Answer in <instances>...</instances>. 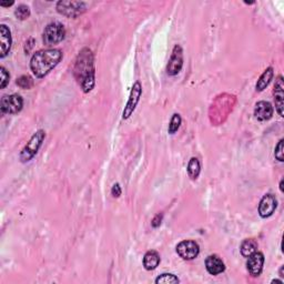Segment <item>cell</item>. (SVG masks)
Instances as JSON below:
<instances>
[{"label": "cell", "mask_w": 284, "mask_h": 284, "mask_svg": "<svg viewBox=\"0 0 284 284\" xmlns=\"http://www.w3.org/2000/svg\"><path fill=\"white\" fill-rule=\"evenodd\" d=\"M273 76H274V70L272 67H269V68L264 70V72L261 74V77L259 78V80L255 85L256 91H263V90L270 85Z\"/></svg>", "instance_id": "cell-17"}, {"label": "cell", "mask_w": 284, "mask_h": 284, "mask_svg": "<svg viewBox=\"0 0 284 284\" xmlns=\"http://www.w3.org/2000/svg\"><path fill=\"white\" fill-rule=\"evenodd\" d=\"M141 96H142V86L139 81H137L132 86V89H131V92H130L128 102L124 106V112H122V119L127 120L132 116V113L135 112V110H136L137 105L139 104Z\"/></svg>", "instance_id": "cell-6"}, {"label": "cell", "mask_w": 284, "mask_h": 284, "mask_svg": "<svg viewBox=\"0 0 284 284\" xmlns=\"http://www.w3.org/2000/svg\"><path fill=\"white\" fill-rule=\"evenodd\" d=\"M0 73H1V80H0V88L5 89L6 86L9 84V79H10V74L8 71L6 70L5 67H1L0 68Z\"/></svg>", "instance_id": "cell-25"}, {"label": "cell", "mask_w": 284, "mask_h": 284, "mask_svg": "<svg viewBox=\"0 0 284 284\" xmlns=\"http://www.w3.org/2000/svg\"><path fill=\"white\" fill-rule=\"evenodd\" d=\"M273 96L275 100V109L279 113L280 117H283V109H284V84L283 77L279 76L275 80Z\"/></svg>", "instance_id": "cell-12"}, {"label": "cell", "mask_w": 284, "mask_h": 284, "mask_svg": "<svg viewBox=\"0 0 284 284\" xmlns=\"http://www.w3.org/2000/svg\"><path fill=\"white\" fill-rule=\"evenodd\" d=\"M283 144H284V140L281 139L279 141V143L277 144V147H275V150H274L275 159L280 161V162H283L284 161V152H283L284 145Z\"/></svg>", "instance_id": "cell-24"}, {"label": "cell", "mask_w": 284, "mask_h": 284, "mask_svg": "<svg viewBox=\"0 0 284 284\" xmlns=\"http://www.w3.org/2000/svg\"><path fill=\"white\" fill-rule=\"evenodd\" d=\"M273 106L267 101H260L255 105L254 117L259 121H267L273 116Z\"/></svg>", "instance_id": "cell-13"}, {"label": "cell", "mask_w": 284, "mask_h": 284, "mask_svg": "<svg viewBox=\"0 0 284 284\" xmlns=\"http://www.w3.org/2000/svg\"><path fill=\"white\" fill-rule=\"evenodd\" d=\"M181 122H182V119H181V116L179 113H175L171 118L170 124H169V129L168 131L170 135H175V133L179 130Z\"/></svg>", "instance_id": "cell-20"}, {"label": "cell", "mask_w": 284, "mask_h": 284, "mask_svg": "<svg viewBox=\"0 0 284 284\" xmlns=\"http://www.w3.org/2000/svg\"><path fill=\"white\" fill-rule=\"evenodd\" d=\"M271 283H280V284H283L282 280H272Z\"/></svg>", "instance_id": "cell-29"}, {"label": "cell", "mask_w": 284, "mask_h": 284, "mask_svg": "<svg viewBox=\"0 0 284 284\" xmlns=\"http://www.w3.org/2000/svg\"><path fill=\"white\" fill-rule=\"evenodd\" d=\"M179 282H180V280L178 279V277H176L175 274H171V273H163L156 279L157 284H160V283L170 284V283H179Z\"/></svg>", "instance_id": "cell-22"}, {"label": "cell", "mask_w": 284, "mask_h": 284, "mask_svg": "<svg viewBox=\"0 0 284 284\" xmlns=\"http://www.w3.org/2000/svg\"><path fill=\"white\" fill-rule=\"evenodd\" d=\"M121 187H120V184L119 183H116V184H113V187L111 189V195L114 196V198H119V196L121 195Z\"/></svg>", "instance_id": "cell-26"}, {"label": "cell", "mask_w": 284, "mask_h": 284, "mask_svg": "<svg viewBox=\"0 0 284 284\" xmlns=\"http://www.w3.org/2000/svg\"><path fill=\"white\" fill-rule=\"evenodd\" d=\"M187 171H188L189 177H190L192 180L198 179L200 171H201V164H200V161L198 160V158H191L188 163Z\"/></svg>", "instance_id": "cell-19"}, {"label": "cell", "mask_w": 284, "mask_h": 284, "mask_svg": "<svg viewBox=\"0 0 284 284\" xmlns=\"http://www.w3.org/2000/svg\"><path fill=\"white\" fill-rule=\"evenodd\" d=\"M62 53L59 49L37 51L30 60V69L37 78H43L61 61Z\"/></svg>", "instance_id": "cell-2"}, {"label": "cell", "mask_w": 284, "mask_h": 284, "mask_svg": "<svg viewBox=\"0 0 284 284\" xmlns=\"http://www.w3.org/2000/svg\"><path fill=\"white\" fill-rule=\"evenodd\" d=\"M17 85L21 89H30L34 86V80L29 76H21L20 78L17 79Z\"/></svg>", "instance_id": "cell-23"}, {"label": "cell", "mask_w": 284, "mask_h": 284, "mask_svg": "<svg viewBox=\"0 0 284 284\" xmlns=\"http://www.w3.org/2000/svg\"><path fill=\"white\" fill-rule=\"evenodd\" d=\"M23 100L19 94H7L3 96L1 102H0V108L1 111L7 114H17L22 110Z\"/></svg>", "instance_id": "cell-7"}, {"label": "cell", "mask_w": 284, "mask_h": 284, "mask_svg": "<svg viewBox=\"0 0 284 284\" xmlns=\"http://www.w3.org/2000/svg\"><path fill=\"white\" fill-rule=\"evenodd\" d=\"M183 66V51L179 45H176L173 48L172 54L169 59L167 66V73L169 76H177L182 69Z\"/></svg>", "instance_id": "cell-9"}, {"label": "cell", "mask_w": 284, "mask_h": 284, "mask_svg": "<svg viewBox=\"0 0 284 284\" xmlns=\"http://www.w3.org/2000/svg\"><path fill=\"white\" fill-rule=\"evenodd\" d=\"M57 11L67 18L76 19L87 10V6L84 1H58Z\"/></svg>", "instance_id": "cell-5"}, {"label": "cell", "mask_w": 284, "mask_h": 284, "mask_svg": "<svg viewBox=\"0 0 284 284\" xmlns=\"http://www.w3.org/2000/svg\"><path fill=\"white\" fill-rule=\"evenodd\" d=\"M280 191L284 192V190H283V180H281V182H280Z\"/></svg>", "instance_id": "cell-30"}, {"label": "cell", "mask_w": 284, "mask_h": 284, "mask_svg": "<svg viewBox=\"0 0 284 284\" xmlns=\"http://www.w3.org/2000/svg\"><path fill=\"white\" fill-rule=\"evenodd\" d=\"M15 16L16 18L19 19V20H26L30 17V9L28 6L26 5H19L17 7V9L15 10Z\"/></svg>", "instance_id": "cell-21"}, {"label": "cell", "mask_w": 284, "mask_h": 284, "mask_svg": "<svg viewBox=\"0 0 284 284\" xmlns=\"http://www.w3.org/2000/svg\"><path fill=\"white\" fill-rule=\"evenodd\" d=\"M11 43H13V38H11V33L9 28L6 25L0 26V47H1V54L0 57L5 58L11 49Z\"/></svg>", "instance_id": "cell-15"}, {"label": "cell", "mask_w": 284, "mask_h": 284, "mask_svg": "<svg viewBox=\"0 0 284 284\" xmlns=\"http://www.w3.org/2000/svg\"><path fill=\"white\" fill-rule=\"evenodd\" d=\"M46 138V132L43 130H38L35 135L30 138V140L27 142L25 148L22 149L20 153L21 162H28L33 158L37 155V152L40 149L43 140Z\"/></svg>", "instance_id": "cell-3"}, {"label": "cell", "mask_w": 284, "mask_h": 284, "mask_svg": "<svg viewBox=\"0 0 284 284\" xmlns=\"http://www.w3.org/2000/svg\"><path fill=\"white\" fill-rule=\"evenodd\" d=\"M177 253L183 260L191 261V260L198 258L200 253V247L193 240H184V241L180 242L177 246Z\"/></svg>", "instance_id": "cell-8"}, {"label": "cell", "mask_w": 284, "mask_h": 284, "mask_svg": "<svg viewBox=\"0 0 284 284\" xmlns=\"http://www.w3.org/2000/svg\"><path fill=\"white\" fill-rule=\"evenodd\" d=\"M66 37V29L60 22H51L43 30L42 39L46 46H53L60 43Z\"/></svg>", "instance_id": "cell-4"}, {"label": "cell", "mask_w": 284, "mask_h": 284, "mask_svg": "<svg viewBox=\"0 0 284 284\" xmlns=\"http://www.w3.org/2000/svg\"><path fill=\"white\" fill-rule=\"evenodd\" d=\"M206 269L211 275H219L226 270V266L220 256L212 254L206 259Z\"/></svg>", "instance_id": "cell-14"}, {"label": "cell", "mask_w": 284, "mask_h": 284, "mask_svg": "<svg viewBox=\"0 0 284 284\" xmlns=\"http://www.w3.org/2000/svg\"><path fill=\"white\" fill-rule=\"evenodd\" d=\"M14 5V1H10V2H0V6L1 7H10Z\"/></svg>", "instance_id": "cell-28"}, {"label": "cell", "mask_w": 284, "mask_h": 284, "mask_svg": "<svg viewBox=\"0 0 284 284\" xmlns=\"http://www.w3.org/2000/svg\"><path fill=\"white\" fill-rule=\"evenodd\" d=\"M264 266V255L262 252H254L248 258L247 269L252 277H259Z\"/></svg>", "instance_id": "cell-11"}, {"label": "cell", "mask_w": 284, "mask_h": 284, "mask_svg": "<svg viewBox=\"0 0 284 284\" xmlns=\"http://www.w3.org/2000/svg\"><path fill=\"white\" fill-rule=\"evenodd\" d=\"M160 255L157 251H148L143 256V266L147 271L156 270L160 264Z\"/></svg>", "instance_id": "cell-16"}, {"label": "cell", "mask_w": 284, "mask_h": 284, "mask_svg": "<svg viewBox=\"0 0 284 284\" xmlns=\"http://www.w3.org/2000/svg\"><path fill=\"white\" fill-rule=\"evenodd\" d=\"M162 219H163V215L162 214H157L155 218H153V220H152V222H151V226L153 227V228H158V227H160V224H161V222H162Z\"/></svg>", "instance_id": "cell-27"}, {"label": "cell", "mask_w": 284, "mask_h": 284, "mask_svg": "<svg viewBox=\"0 0 284 284\" xmlns=\"http://www.w3.org/2000/svg\"><path fill=\"white\" fill-rule=\"evenodd\" d=\"M240 251L244 258H248L251 254L258 251V242L254 239H247L242 242L241 247H240Z\"/></svg>", "instance_id": "cell-18"}, {"label": "cell", "mask_w": 284, "mask_h": 284, "mask_svg": "<svg viewBox=\"0 0 284 284\" xmlns=\"http://www.w3.org/2000/svg\"><path fill=\"white\" fill-rule=\"evenodd\" d=\"M278 208V201L275 199V196L271 193H267L263 196L260 201L259 204V214L261 218L266 219L273 214Z\"/></svg>", "instance_id": "cell-10"}, {"label": "cell", "mask_w": 284, "mask_h": 284, "mask_svg": "<svg viewBox=\"0 0 284 284\" xmlns=\"http://www.w3.org/2000/svg\"><path fill=\"white\" fill-rule=\"evenodd\" d=\"M94 74H96V69H94L92 51L88 48L82 49L74 62L73 76L85 93H88L93 89L94 84H96Z\"/></svg>", "instance_id": "cell-1"}]
</instances>
